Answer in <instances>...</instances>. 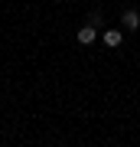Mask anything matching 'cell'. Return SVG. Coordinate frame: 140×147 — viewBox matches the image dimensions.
Wrapping results in <instances>:
<instances>
[{"instance_id":"cell-1","label":"cell","mask_w":140,"mask_h":147,"mask_svg":"<svg viewBox=\"0 0 140 147\" xmlns=\"http://www.w3.org/2000/svg\"><path fill=\"white\" fill-rule=\"evenodd\" d=\"M101 39H104V46L117 49L121 42H124V33H117V30H104V33H101Z\"/></svg>"},{"instance_id":"cell-2","label":"cell","mask_w":140,"mask_h":147,"mask_svg":"<svg viewBox=\"0 0 140 147\" xmlns=\"http://www.w3.org/2000/svg\"><path fill=\"white\" fill-rule=\"evenodd\" d=\"M94 39H98V30L94 26H82L78 30V42H82V46H91Z\"/></svg>"},{"instance_id":"cell-3","label":"cell","mask_w":140,"mask_h":147,"mask_svg":"<svg viewBox=\"0 0 140 147\" xmlns=\"http://www.w3.org/2000/svg\"><path fill=\"white\" fill-rule=\"evenodd\" d=\"M137 26H140V13L134 7H127L124 10V30H137Z\"/></svg>"},{"instance_id":"cell-4","label":"cell","mask_w":140,"mask_h":147,"mask_svg":"<svg viewBox=\"0 0 140 147\" xmlns=\"http://www.w3.org/2000/svg\"><path fill=\"white\" fill-rule=\"evenodd\" d=\"M101 23H104V16H101V10H91V16H88V26H94V30H98Z\"/></svg>"}]
</instances>
